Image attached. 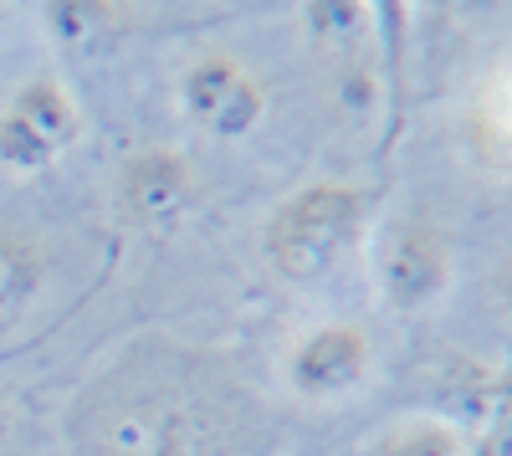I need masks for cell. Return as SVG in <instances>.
<instances>
[{
	"instance_id": "1",
	"label": "cell",
	"mask_w": 512,
	"mask_h": 456,
	"mask_svg": "<svg viewBox=\"0 0 512 456\" xmlns=\"http://www.w3.org/2000/svg\"><path fill=\"white\" fill-rule=\"evenodd\" d=\"M374 195L354 180H308L277 200L262 231V257L282 282H318L338 267V257L359 241Z\"/></svg>"
},
{
	"instance_id": "2",
	"label": "cell",
	"mask_w": 512,
	"mask_h": 456,
	"mask_svg": "<svg viewBox=\"0 0 512 456\" xmlns=\"http://www.w3.org/2000/svg\"><path fill=\"white\" fill-rule=\"evenodd\" d=\"M451 277H456L451 231L441 226L436 211L410 205V211L379 241L374 282H379L384 308H395V313H431L451 293Z\"/></svg>"
},
{
	"instance_id": "3",
	"label": "cell",
	"mask_w": 512,
	"mask_h": 456,
	"mask_svg": "<svg viewBox=\"0 0 512 456\" xmlns=\"http://www.w3.org/2000/svg\"><path fill=\"white\" fill-rule=\"evenodd\" d=\"M82 139V113L57 72H36L0 103V164L16 175H36L57 164Z\"/></svg>"
},
{
	"instance_id": "4",
	"label": "cell",
	"mask_w": 512,
	"mask_h": 456,
	"mask_svg": "<svg viewBox=\"0 0 512 456\" xmlns=\"http://www.w3.org/2000/svg\"><path fill=\"white\" fill-rule=\"evenodd\" d=\"M180 108L210 139H246L272 108V88L241 52L210 47L180 77Z\"/></svg>"
},
{
	"instance_id": "5",
	"label": "cell",
	"mask_w": 512,
	"mask_h": 456,
	"mask_svg": "<svg viewBox=\"0 0 512 456\" xmlns=\"http://www.w3.org/2000/svg\"><path fill=\"white\" fill-rule=\"evenodd\" d=\"M200 200V180H195V164L169 149V144H144L123 159L118 170V216L149 231V236H169L180 231L185 216L195 211Z\"/></svg>"
},
{
	"instance_id": "6",
	"label": "cell",
	"mask_w": 512,
	"mask_h": 456,
	"mask_svg": "<svg viewBox=\"0 0 512 456\" xmlns=\"http://www.w3.org/2000/svg\"><path fill=\"white\" fill-rule=\"evenodd\" d=\"M374 375V339L359 323H313L282 354V380L297 400H344Z\"/></svg>"
},
{
	"instance_id": "7",
	"label": "cell",
	"mask_w": 512,
	"mask_h": 456,
	"mask_svg": "<svg viewBox=\"0 0 512 456\" xmlns=\"http://www.w3.org/2000/svg\"><path fill=\"white\" fill-rule=\"evenodd\" d=\"M47 287V252L31 231L0 226V328L16 323Z\"/></svg>"
},
{
	"instance_id": "8",
	"label": "cell",
	"mask_w": 512,
	"mask_h": 456,
	"mask_svg": "<svg viewBox=\"0 0 512 456\" xmlns=\"http://www.w3.org/2000/svg\"><path fill=\"white\" fill-rule=\"evenodd\" d=\"M103 451L108 456H185L180 416L154 405H128L103 426Z\"/></svg>"
},
{
	"instance_id": "9",
	"label": "cell",
	"mask_w": 512,
	"mask_h": 456,
	"mask_svg": "<svg viewBox=\"0 0 512 456\" xmlns=\"http://www.w3.org/2000/svg\"><path fill=\"white\" fill-rule=\"evenodd\" d=\"M369 456H472V436L446 416H405L369 441Z\"/></svg>"
},
{
	"instance_id": "10",
	"label": "cell",
	"mask_w": 512,
	"mask_h": 456,
	"mask_svg": "<svg viewBox=\"0 0 512 456\" xmlns=\"http://www.w3.org/2000/svg\"><path fill=\"white\" fill-rule=\"evenodd\" d=\"M374 26V6L364 0H323V6H303V31L318 41V47H333L344 52L354 41H364V31Z\"/></svg>"
},
{
	"instance_id": "11",
	"label": "cell",
	"mask_w": 512,
	"mask_h": 456,
	"mask_svg": "<svg viewBox=\"0 0 512 456\" xmlns=\"http://www.w3.org/2000/svg\"><path fill=\"white\" fill-rule=\"evenodd\" d=\"M108 6H98V0H62V6H41V21H47L52 41H62V47H82V41H93L108 31Z\"/></svg>"
},
{
	"instance_id": "12",
	"label": "cell",
	"mask_w": 512,
	"mask_h": 456,
	"mask_svg": "<svg viewBox=\"0 0 512 456\" xmlns=\"http://www.w3.org/2000/svg\"><path fill=\"white\" fill-rule=\"evenodd\" d=\"M0 26H6V6H0Z\"/></svg>"
}]
</instances>
